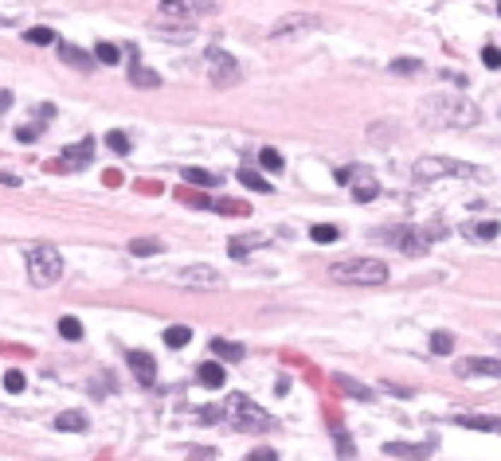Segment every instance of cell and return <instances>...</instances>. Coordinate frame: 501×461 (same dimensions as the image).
<instances>
[{
    "label": "cell",
    "instance_id": "obj_34",
    "mask_svg": "<svg viewBox=\"0 0 501 461\" xmlns=\"http://www.w3.org/2000/svg\"><path fill=\"white\" fill-rule=\"evenodd\" d=\"M353 196H357L360 203H368V200H376V196H380V188H376L372 180H365V184H357V188H353Z\"/></svg>",
    "mask_w": 501,
    "mask_h": 461
},
{
    "label": "cell",
    "instance_id": "obj_41",
    "mask_svg": "<svg viewBox=\"0 0 501 461\" xmlns=\"http://www.w3.org/2000/svg\"><path fill=\"white\" fill-rule=\"evenodd\" d=\"M12 106V94L8 90H0V109H8Z\"/></svg>",
    "mask_w": 501,
    "mask_h": 461
},
{
    "label": "cell",
    "instance_id": "obj_37",
    "mask_svg": "<svg viewBox=\"0 0 501 461\" xmlns=\"http://www.w3.org/2000/svg\"><path fill=\"white\" fill-rule=\"evenodd\" d=\"M247 461H278V453H274L271 445H259V450L247 453Z\"/></svg>",
    "mask_w": 501,
    "mask_h": 461
},
{
    "label": "cell",
    "instance_id": "obj_40",
    "mask_svg": "<svg viewBox=\"0 0 501 461\" xmlns=\"http://www.w3.org/2000/svg\"><path fill=\"white\" fill-rule=\"evenodd\" d=\"M0 184H4V188H16L20 176H12V172H0Z\"/></svg>",
    "mask_w": 501,
    "mask_h": 461
},
{
    "label": "cell",
    "instance_id": "obj_26",
    "mask_svg": "<svg viewBox=\"0 0 501 461\" xmlns=\"http://www.w3.org/2000/svg\"><path fill=\"white\" fill-rule=\"evenodd\" d=\"M337 387L348 395H357V399H372V391H368L365 383H357V379H348V376H337Z\"/></svg>",
    "mask_w": 501,
    "mask_h": 461
},
{
    "label": "cell",
    "instance_id": "obj_19",
    "mask_svg": "<svg viewBox=\"0 0 501 461\" xmlns=\"http://www.w3.org/2000/svg\"><path fill=\"white\" fill-rule=\"evenodd\" d=\"M212 352L220 356V360H243V344H235V340H220V336H216V340H212Z\"/></svg>",
    "mask_w": 501,
    "mask_h": 461
},
{
    "label": "cell",
    "instance_id": "obj_17",
    "mask_svg": "<svg viewBox=\"0 0 501 461\" xmlns=\"http://www.w3.org/2000/svg\"><path fill=\"white\" fill-rule=\"evenodd\" d=\"M454 422L470 430H501V419H490V414H454Z\"/></svg>",
    "mask_w": 501,
    "mask_h": 461
},
{
    "label": "cell",
    "instance_id": "obj_36",
    "mask_svg": "<svg viewBox=\"0 0 501 461\" xmlns=\"http://www.w3.org/2000/svg\"><path fill=\"white\" fill-rule=\"evenodd\" d=\"M391 71H396V75H415L419 59H396V63H391Z\"/></svg>",
    "mask_w": 501,
    "mask_h": 461
},
{
    "label": "cell",
    "instance_id": "obj_29",
    "mask_svg": "<svg viewBox=\"0 0 501 461\" xmlns=\"http://www.w3.org/2000/svg\"><path fill=\"white\" fill-rule=\"evenodd\" d=\"M310 235H314V243H337V235H341V231H337L333 223H317L314 231H310Z\"/></svg>",
    "mask_w": 501,
    "mask_h": 461
},
{
    "label": "cell",
    "instance_id": "obj_32",
    "mask_svg": "<svg viewBox=\"0 0 501 461\" xmlns=\"http://www.w3.org/2000/svg\"><path fill=\"white\" fill-rule=\"evenodd\" d=\"M259 164L271 168V172H278V168H282V152L278 149H263V152H259Z\"/></svg>",
    "mask_w": 501,
    "mask_h": 461
},
{
    "label": "cell",
    "instance_id": "obj_15",
    "mask_svg": "<svg viewBox=\"0 0 501 461\" xmlns=\"http://www.w3.org/2000/svg\"><path fill=\"white\" fill-rule=\"evenodd\" d=\"M435 450V442H423V445H403V442H388L384 445V453H391V457H411V461H419V457H427V453Z\"/></svg>",
    "mask_w": 501,
    "mask_h": 461
},
{
    "label": "cell",
    "instance_id": "obj_12",
    "mask_svg": "<svg viewBox=\"0 0 501 461\" xmlns=\"http://www.w3.org/2000/svg\"><path fill=\"white\" fill-rule=\"evenodd\" d=\"M459 376H490V379H501V360H462L459 364Z\"/></svg>",
    "mask_w": 501,
    "mask_h": 461
},
{
    "label": "cell",
    "instance_id": "obj_20",
    "mask_svg": "<svg viewBox=\"0 0 501 461\" xmlns=\"http://www.w3.org/2000/svg\"><path fill=\"white\" fill-rule=\"evenodd\" d=\"M239 184L243 188H251V192H274V184H266L263 176H259V172H251V168H239Z\"/></svg>",
    "mask_w": 501,
    "mask_h": 461
},
{
    "label": "cell",
    "instance_id": "obj_33",
    "mask_svg": "<svg viewBox=\"0 0 501 461\" xmlns=\"http://www.w3.org/2000/svg\"><path fill=\"white\" fill-rule=\"evenodd\" d=\"M106 145H110L114 152H129V137L122 133V129H110V133H106Z\"/></svg>",
    "mask_w": 501,
    "mask_h": 461
},
{
    "label": "cell",
    "instance_id": "obj_8",
    "mask_svg": "<svg viewBox=\"0 0 501 461\" xmlns=\"http://www.w3.org/2000/svg\"><path fill=\"white\" fill-rule=\"evenodd\" d=\"M94 160V141L86 137V141H78V145H71V149H63V157L55 160V172H78V168H86Z\"/></svg>",
    "mask_w": 501,
    "mask_h": 461
},
{
    "label": "cell",
    "instance_id": "obj_9",
    "mask_svg": "<svg viewBox=\"0 0 501 461\" xmlns=\"http://www.w3.org/2000/svg\"><path fill=\"white\" fill-rule=\"evenodd\" d=\"M388 239L399 246L403 254H427V246H431V235H423V231H415V227H396V231H388Z\"/></svg>",
    "mask_w": 501,
    "mask_h": 461
},
{
    "label": "cell",
    "instance_id": "obj_28",
    "mask_svg": "<svg viewBox=\"0 0 501 461\" xmlns=\"http://www.w3.org/2000/svg\"><path fill=\"white\" fill-rule=\"evenodd\" d=\"M59 333L67 336V340H83V321H78V317H63L59 321Z\"/></svg>",
    "mask_w": 501,
    "mask_h": 461
},
{
    "label": "cell",
    "instance_id": "obj_22",
    "mask_svg": "<svg viewBox=\"0 0 501 461\" xmlns=\"http://www.w3.org/2000/svg\"><path fill=\"white\" fill-rule=\"evenodd\" d=\"M184 184H196V188H216V184H220V176H212V172H204V168H184Z\"/></svg>",
    "mask_w": 501,
    "mask_h": 461
},
{
    "label": "cell",
    "instance_id": "obj_24",
    "mask_svg": "<svg viewBox=\"0 0 501 461\" xmlns=\"http://www.w3.org/2000/svg\"><path fill=\"white\" fill-rule=\"evenodd\" d=\"M157 251H161L157 239H134V243H129V254H137V258H149V254H157Z\"/></svg>",
    "mask_w": 501,
    "mask_h": 461
},
{
    "label": "cell",
    "instance_id": "obj_42",
    "mask_svg": "<svg viewBox=\"0 0 501 461\" xmlns=\"http://www.w3.org/2000/svg\"><path fill=\"white\" fill-rule=\"evenodd\" d=\"M497 12H501V4H497Z\"/></svg>",
    "mask_w": 501,
    "mask_h": 461
},
{
    "label": "cell",
    "instance_id": "obj_23",
    "mask_svg": "<svg viewBox=\"0 0 501 461\" xmlns=\"http://www.w3.org/2000/svg\"><path fill=\"white\" fill-rule=\"evenodd\" d=\"M55 426L59 430H86V414L83 411H63L59 419H55Z\"/></svg>",
    "mask_w": 501,
    "mask_h": 461
},
{
    "label": "cell",
    "instance_id": "obj_38",
    "mask_svg": "<svg viewBox=\"0 0 501 461\" xmlns=\"http://www.w3.org/2000/svg\"><path fill=\"white\" fill-rule=\"evenodd\" d=\"M482 63H485L490 71H501V51H497V47H485V51H482Z\"/></svg>",
    "mask_w": 501,
    "mask_h": 461
},
{
    "label": "cell",
    "instance_id": "obj_1",
    "mask_svg": "<svg viewBox=\"0 0 501 461\" xmlns=\"http://www.w3.org/2000/svg\"><path fill=\"white\" fill-rule=\"evenodd\" d=\"M419 118L427 126H474L478 121V106H470L462 94H435L419 106Z\"/></svg>",
    "mask_w": 501,
    "mask_h": 461
},
{
    "label": "cell",
    "instance_id": "obj_39",
    "mask_svg": "<svg viewBox=\"0 0 501 461\" xmlns=\"http://www.w3.org/2000/svg\"><path fill=\"white\" fill-rule=\"evenodd\" d=\"M16 137H20V141H35V137H40V129H28V126H20V129H16Z\"/></svg>",
    "mask_w": 501,
    "mask_h": 461
},
{
    "label": "cell",
    "instance_id": "obj_11",
    "mask_svg": "<svg viewBox=\"0 0 501 461\" xmlns=\"http://www.w3.org/2000/svg\"><path fill=\"white\" fill-rule=\"evenodd\" d=\"M126 364L137 371V379H141V383H153L157 364H153V356H149V352H137V348H134V352H126Z\"/></svg>",
    "mask_w": 501,
    "mask_h": 461
},
{
    "label": "cell",
    "instance_id": "obj_35",
    "mask_svg": "<svg viewBox=\"0 0 501 461\" xmlns=\"http://www.w3.org/2000/svg\"><path fill=\"white\" fill-rule=\"evenodd\" d=\"M24 383H28V379L20 376V371H8V376H4V391H8V395H20V391H24Z\"/></svg>",
    "mask_w": 501,
    "mask_h": 461
},
{
    "label": "cell",
    "instance_id": "obj_10",
    "mask_svg": "<svg viewBox=\"0 0 501 461\" xmlns=\"http://www.w3.org/2000/svg\"><path fill=\"white\" fill-rule=\"evenodd\" d=\"M216 12V4H200V0H165L161 16L165 20H192V16H208Z\"/></svg>",
    "mask_w": 501,
    "mask_h": 461
},
{
    "label": "cell",
    "instance_id": "obj_18",
    "mask_svg": "<svg viewBox=\"0 0 501 461\" xmlns=\"http://www.w3.org/2000/svg\"><path fill=\"white\" fill-rule=\"evenodd\" d=\"M497 231H501L497 219H478V223H466V235L470 239H482V243H485V239H497Z\"/></svg>",
    "mask_w": 501,
    "mask_h": 461
},
{
    "label": "cell",
    "instance_id": "obj_7",
    "mask_svg": "<svg viewBox=\"0 0 501 461\" xmlns=\"http://www.w3.org/2000/svg\"><path fill=\"white\" fill-rule=\"evenodd\" d=\"M177 282L188 285V289H223L220 270H212V266H184L177 274Z\"/></svg>",
    "mask_w": 501,
    "mask_h": 461
},
{
    "label": "cell",
    "instance_id": "obj_30",
    "mask_svg": "<svg viewBox=\"0 0 501 461\" xmlns=\"http://www.w3.org/2000/svg\"><path fill=\"white\" fill-rule=\"evenodd\" d=\"M24 40L35 43V47H47V43L55 40V32H52V28H32V32H24Z\"/></svg>",
    "mask_w": 501,
    "mask_h": 461
},
{
    "label": "cell",
    "instance_id": "obj_14",
    "mask_svg": "<svg viewBox=\"0 0 501 461\" xmlns=\"http://www.w3.org/2000/svg\"><path fill=\"white\" fill-rule=\"evenodd\" d=\"M196 379H200L204 387H223V383H228V371H223V364L208 360V364H200V368H196Z\"/></svg>",
    "mask_w": 501,
    "mask_h": 461
},
{
    "label": "cell",
    "instance_id": "obj_4",
    "mask_svg": "<svg viewBox=\"0 0 501 461\" xmlns=\"http://www.w3.org/2000/svg\"><path fill=\"white\" fill-rule=\"evenodd\" d=\"M28 274H32V282L40 285V289H47V285H55L63 277V254L55 251V246L40 243L28 251Z\"/></svg>",
    "mask_w": 501,
    "mask_h": 461
},
{
    "label": "cell",
    "instance_id": "obj_25",
    "mask_svg": "<svg viewBox=\"0 0 501 461\" xmlns=\"http://www.w3.org/2000/svg\"><path fill=\"white\" fill-rule=\"evenodd\" d=\"M431 352L435 356H450V352H454V336H450V333H435L431 336Z\"/></svg>",
    "mask_w": 501,
    "mask_h": 461
},
{
    "label": "cell",
    "instance_id": "obj_13",
    "mask_svg": "<svg viewBox=\"0 0 501 461\" xmlns=\"http://www.w3.org/2000/svg\"><path fill=\"white\" fill-rule=\"evenodd\" d=\"M129 83L141 86V90H153V86H161V75L149 71V67H141L137 59H129Z\"/></svg>",
    "mask_w": 501,
    "mask_h": 461
},
{
    "label": "cell",
    "instance_id": "obj_16",
    "mask_svg": "<svg viewBox=\"0 0 501 461\" xmlns=\"http://www.w3.org/2000/svg\"><path fill=\"white\" fill-rule=\"evenodd\" d=\"M59 59L67 63V67H75V71H90L94 67L90 55H86V51H78V47H71V43H59Z\"/></svg>",
    "mask_w": 501,
    "mask_h": 461
},
{
    "label": "cell",
    "instance_id": "obj_31",
    "mask_svg": "<svg viewBox=\"0 0 501 461\" xmlns=\"http://www.w3.org/2000/svg\"><path fill=\"white\" fill-rule=\"evenodd\" d=\"M228 251H231V258H247V254L255 251V239H231Z\"/></svg>",
    "mask_w": 501,
    "mask_h": 461
},
{
    "label": "cell",
    "instance_id": "obj_21",
    "mask_svg": "<svg viewBox=\"0 0 501 461\" xmlns=\"http://www.w3.org/2000/svg\"><path fill=\"white\" fill-rule=\"evenodd\" d=\"M188 340H192V328L188 325H169L165 328V344H169V348H184Z\"/></svg>",
    "mask_w": 501,
    "mask_h": 461
},
{
    "label": "cell",
    "instance_id": "obj_27",
    "mask_svg": "<svg viewBox=\"0 0 501 461\" xmlns=\"http://www.w3.org/2000/svg\"><path fill=\"white\" fill-rule=\"evenodd\" d=\"M94 55H98V63H106V67L122 63V51L114 47V43H98V47H94Z\"/></svg>",
    "mask_w": 501,
    "mask_h": 461
},
{
    "label": "cell",
    "instance_id": "obj_3",
    "mask_svg": "<svg viewBox=\"0 0 501 461\" xmlns=\"http://www.w3.org/2000/svg\"><path fill=\"white\" fill-rule=\"evenodd\" d=\"M220 422H228L235 430H266L271 426V414L263 407H255L247 395H228L220 402Z\"/></svg>",
    "mask_w": 501,
    "mask_h": 461
},
{
    "label": "cell",
    "instance_id": "obj_2",
    "mask_svg": "<svg viewBox=\"0 0 501 461\" xmlns=\"http://www.w3.org/2000/svg\"><path fill=\"white\" fill-rule=\"evenodd\" d=\"M329 277L341 285H380L388 282V266L380 258H345L329 266Z\"/></svg>",
    "mask_w": 501,
    "mask_h": 461
},
{
    "label": "cell",
    "instance_id": "obj_5",
    "mask_svg": "<svg viewBox=\"0 0 501 461\" xmlns=\"http://www.w3.org/2000/svg\"><path fill=\"white\" fill-rule=\"evenodd\" d=\"M415 180H423V184H431V180L439 176H466V180H482V168L474 164H462V160H450V157H423L415 160Z\"/></svg>",
    "mask_w": 501,
    "mask_h": 461
},
{
    "label": "cell",
    "instance_id": "obj_6",
    "mask_svg": "<svg viewBox=\"0 0 501 461\" xmlns=\"http://www.w3.org/2000/svg\"><path fill=\"white\" fill-rule=\"evenodd\" d=\"M208 78H212L216 86L239 83V67H235V59H231L228 51H208Z\"/></svg>",
    "mask_w": 501,
    "mask_h": 461
}]
</instances>
